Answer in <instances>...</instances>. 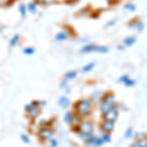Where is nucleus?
I'll return each instance as SVG.
<instances>
[{"mask_svg": "<svg viewBox=\"0 0 147 147\" xmlns=\"http://www.w3.org/2000/svg\"><path fill=\"white\" fill-rule=\"evenodd\" d=\"M136 42V37L134 36V35H129V36L125 37V38L123 40V45L125 47H130L134 45Z\"/></svg>", "mask_w": 147, "mask_h": 147, "instance_id": "obj_11", "label": "nucleus"}, {"mask_svg": "<svg viewBox=\"0 0 147 147\" xmlns=\"http://www.w3.org/2000/svg\"><path fill=\"white\" fill-rule=\"evenodd\" d=\"M74 115H75V114H74L72 111H69V112H67V113L65 114V117H64V121H65L66 123H69V122H70V120L73 118Z\"/></svg>", "mask_w": 147, "mask_h": 147, "instance_id": "obj_22", "label": "nucleus"}, {"mask_svg": "<svg viewBox=\"0 0 147 147\" xmlns=\"http://www.w3.org/2000/svg\"><path fill=\"white\" fill-rule=\"evenodd\" d=\"M134 137H136V140H139L143 142V143L147 142V134H145L144 132H137V134H136Z\"/></svg>", "mask_w": 147, "mask_h": 147, "instance_id": "obj_15", "label": "nucleus"}, {"mask_svg": "<svg viewBox=\"0 0 147 147\" xmlns=\"http://www.w3.org/2000/svg\"><path fill=\"white\" fill-rule=\"evenodd\" d=\"M129 76H127V75H124V76H122V77H121L120 79H119V82H120V84H125V82H127V80H129Z\"/></svg>", "mask_w": 147, "mask_h": 147, "instance_id": "obj_28", "label": "nucleus"}, {"mask_svg": "<svg viewBox=\"0 0 147 147\" xmlns=\"http://www.w3.org/2000/svg\"><path fill=\"white\" fill-rule=\"evenodd\" d=\"M78 76V73L76 72V71H69L68 73H66L65 75V80H73L75 79V78H77Z\"/></svg>", "mask_w": 147, "mask_h": 147, "instance_id": "obj_17", "label": "nucleus"}, {"mask_svg": "<svg viewBox=\"0 0 147 147\" xmlns=\"http://www.w3.org/2000/svg\"><path fill=\"white\" fill-rule=\"evenodd\" d=\"M87 12H90V11H87V8H84V9H82V10L79 12V15L80 16H86Z\"/></svg>", "mask_w": 147, "mask_h": 147, "instance_id": "obj_30", "label": "nucleus"}, {"mask_svg": "<svg viewBox=\"0 0 147 147\" xmlns=\"http://www.w3.org/2000/svg\"><path fill=\"white\" fill-rule=\"evenodd\" d=\"M39 112H40V109L38 107H34L32 109V110L28 111V117H30L32 119H35V118H37L39 116Z\"/></svg>", "mask_w": 147, "mask_h": 147, "instance_id": "obj_12", "label": "nucleus"}, {"mask_svg": "<svg viewBox=\"0 0 147 147\" xmlns=\"http://www.w3.org/2000/svg\"><path fill=\"white\" fill-rule=\"evenodd\" d=\"M38 136L42 140H48V139H51L53 131L49 127H42L38 131Z\"/></svg>", "mask_w": 147, "mask_h": 147, "instance_id": "obj_8", "label": "nucleus"}, {"mask_svg": "<svg viewBox=\"0 0 147 147\" xmlns=\"http://www.w3.org/2000/svg\"><path fill=\"white\" fill-rule=\"evenodd\" d=\"M132 134H134L132 129H127V131H125V138H127V139H129V138H130V137H132Z\"/></svg>", "mask_w": 147, "mask_h": 147, "instance_id": "obj_27", "label": "nucleus"}, {"mask_svg": "<svg viewBox=\"0 0 147 147\" xmlns=\"http://www.w3.org/2000/svg\"><path fill=\"white\" fill-rule=\"evenodd\" d=\"M56 1H57V0H44L42 4H44V5H49V4H52V3H54V2H56Z\"/></svg>", "mask_w": 147, "mask_h": 147, "instance_id": "obj_33", "label": "nucleus"}, {"mask_svg": "<svg viewBox=\"0 0 147 147\" xmlns=\"http://www.w3.org/2000/svg\"><path fill=\"white\" fill-rule=\"evenodd\" d=\"M24 53L27 54V55H32V54L34 53V49L32 48V47H28V48L24 49Z\"/></svg>", "mask_w": 147, "mask_h": 147, "instance_id": "obj_26", "label": "nucleus"}, {"mask_svg": "<svg viewBox=\"0 0 147 147\" xmlns=\"http://www.w3.org/2000/svg\"><path fill=\"white\" fill-rule=\"evenodd\" d=\"M70 36H71L70 32H69L68 30H63L56 34V39L58 40V41H64V40L68 39Z\"/></svg>", "mask_w": 147, "mask_h": 147, "instance_id": "obj_9", "label": "nucleus"}, {"mask_svg": "<svg viewBox=\"0 0 147 147\" xmlns=\"http://www.w3.org/2000/svg\"><path fill=\"white\" fill-rule=\"evenodd\" d=\"M21 138H22V140L25 142V143H30V138H28V137L26 136V134H23V136H21Z\"/></svg>", "mask_w": 147, "mask_h": 147, "instance_id": "obj_31", "label": "nucleus"}, {"mask_svg": "<svg viewBox=\"0 0 147 147\" xmlns=\"http://www.w3.org/2000/svg\"><path fill=\"white\" fill-rule=\"evenodd\" d=\"M144 143H145V142H144ZM144 143L141 141H139V140H134L131 144H130L129 147H143Z\"/></svg>", "mask_w": 147, "mask_h": 147, "instance_id": "obj_24", "label": "nucleus"}, {"mask_svg": "<svg viewBox=\"0 0 147 147\" xmlns=\"http://www.w3.org/2000/svg\"><path fill=\"white\" fill-rule=\"evenodd\" d=\"M117 106V100H116V96L113 92H105L102 98V101L99 104V111L101 114L107 112L108 110L112 109Z\"/></svg>", "mask_w": 147, "mask_h": 147, "instance_id": "obj_2", "label": "nucleus"}, {"mask_svg": "<svg viewBox=\"0 0 147 147\" xmlns=\"http://www.w3.org/2000/svg\"><path fill=\"white\" fill-rule=\"evenodd\" d=\"M45 104L46 103L44 101H37V107H38L39 109H41L45 106Z\"/></svg>", "mask_w": 147, "mask_h": 147, "instance_id": "obj_32", "label": "nucleus"}, {"mask_svg": "<svg viewBox=\"0 0 147 147\" xmlns=\"http://www.w3.org/2000/svg\"><path fill=\"white\" fill-rule=\"evenodd\" d=\"M36 2H38V3H43V1L44 0H35Z\"/></svg>", "mask_w": 147, "mask_h": 147, "instance_id": "obj_38", "label": "nucleus"}, {"mask_svg": "<svg viewBox=\"0 0 147 147\" xmlns=\"http://www.w3.org/2000/svg\"><path fill=\"white\" fill-rule=\"evenodd\" d=\"M58 103H59V105L62 106V107L67 108V107H69V106H70L71 102H70V100H69V99L67 98V97L62 96V97H60V98H59Z\"/></svg>", "mask_w": 147, "mask_h": 147, "instance_id": "obj_13", "label": "nucleus"}, {"mask_svg": "<svg viewBox=\"0 0 147 147\" xmlns=\"http://www.w3.org/2000/svg\"><path fill=\"white\" fill-rule=\"evenodd\" d=\"M101 138H102V140L104 141V143H108V142L111 141V136H110V134H104V132H102Z\"/></svg>", "mask_w": 147, "mask_h": 147, "instance_id": "obj_20", "label": "nucleus"}, {"mask_svg": "<svg viewBox=\"0 0 147 147\" xmlns=\"http://www.w3.org/2000/svg\"><path fill=\"white\" fill-rule=\"evenodd\" d=\"M125 9L127 11H129V12H136V7L134 4H132V3H127L125 5Z\"/></svg>", "mask_w": 147, "mask_h": 147, "instance_id": "obj_19", "label": "nucleus"}, {"mask_svg": "<svg viewBox=\"0 0 147 147\" xmlns=\"http://www.w3.org/2000/svg\"><path fill=\"white\" fill-rule=\"evenodd\" d=\"M12 0H0V5H5L7 3H10Z\"/></svg>", "mask_w": 147, "mask_h": 147, "instance_id": "obj_34", "label": "nucleus"}, {"mask_svg": "<svg viewBox=\"0 0 147 147\" xmlns=\"http://www.w3.org/2000/svg\"><path fill=\"white\" fill-rule=\"evenodd\" d=\"M92 107H93V103L89 99H80L75 103L74 110L80 119L84 120L91 114Z\"/></svg>", "mask_w": 147, "mask_h": 147, "instance_id": "obj_1", "label": "nucleus"}, {"mask_svg": "<svg viewBox=\"0 0 147 147\" xmlns=\"http://www.w3.org/2000/svg\"><path fill=\"white\" fill-rule=\"evenodd\" d=\"M134 84H136V82H134V80L130 79V78L125 82V86H127V87H131V86H134Z\"/></svg>", "mask_w": 147, "mask_h": 147, "instance_id": "obj_25", "label": "nucleus"}, {"mask_svg": "<svg viewBox=\"0 0 147 147\" xmlns=\"http://www.w3.org/2000/svg\"><path fill=\"white\" fill-rule=\"evenodd\" d=\"M119 117V109L116 107H114L110 110H108L107 112L102 114V119L103 120H107V121H113V122H116Z\"/></svg>", "mask_w": 147, "mask_h": 147, "instance_id": "obj_4", "label": "nucleus"}, {"mask_svg": "<svg viewBox=\"0 0 147 147\" xmlns=\"http://www.w3.org/2000/svg\"><path fill=\"white\" fill-rule=\"evenodd\" d=\"M80 132H84V134H94L93 123L90 122V121H82L80 124Z\"/></svg>", "mask_w": 147, "mask_h": 147, "instance_id": "obj_5", "label": "nucleus"}, {"mask_svg": "<svg viewBox=\"0 0 147 147\" xmlns=\"http://www.w3.org/2000/svg\"><path fill=\"white\" fill-rule=\"evenodd\" d=\"M118 48H119L120 50H123V49H125V46H124V45H123V46H119Z\"/></svg>", "mask_w": 147, "mask_h": 147, "instance_id": "obj_37", "label": "nucleus"}, {"mask_svg": "<svg viewBox=\"0 0 147 147\" xmlns=\"http://www.w3.org/2000/svg\"><path fill=\"white\" fill-rule=\"evenodd\" d=\"M100 129L104 134H111L114 131V129H115V122H113V121L103 120V122H102L100 125Z\"/></svg>", "mask_w": 147, "mask_h": 147, "instance_id": "obj_6", "label": "nucleus"}, {"mask_svg": "<svg viewBox=\"0 0 147 147\" xmlns=\"http://www.w3.org/2000/svg\"><path fill=\"white\" fill-rule=\"evenodd\" d=\"M19 39H20V36H19V35H18V34L14 35V36H13V37H12L11 41H10V45H11V46H15V45H16V44H17V43H18Z\"/></svg>", "mask_w": 147, "mask_h": 147, "instance_id": "obj_23", "label": "nucleus"}, {"mask_svg": "<svg viewBox=\"0 0 147 147\" xmlns=\"http://www.w3.org/2000/svg\"><path fill=\"white\" fill-rule=\"evenodd\" d=\"M115 22H116L115 20H112V21H110V22H109V23L107 24V27H110V26L114 25V24H115Z\"/></svg>", "mask_w": 147, "mask_h": 147, "instance_id": "obj_36", "label": "nucleus"}, {"mask_svg": "<svg viewBox=\"0 0 147 147\" xmlns=\"http://www.w3.org/2000/svg\"><path fill=\"white\" fill-rule=\"evenodd\" d=\"M36 3L35 2H30V4H28V11L30 12V13H35V11H36Z\"/></svg>", "mask_w": 147, "mask_h": 147, "instance_id": "obj_21", "label": "nucleus"}, {"mask_svg": "<svg viewBox=\"0 0 147 147\" xmlns=\"http://www.w3.org/2000/svg\"><path fill=\"white\" fill-rule=\"evenodd\" d=\"M143 147H147V142H145V143L143 144Z\"/></svg>", "mask_w": 147, "mask_h": 147, "instance_id": "obj_39", "label": "nucleus"}, {"mask_svg": "<svg viewBox=\"0 0 147 147\" xmlns=\"http://www.w3.org/2000/svg\"><path fill=\"white\" fill-rule=\"evenodd\" d=\"M97 142H98V136L93 134L91 138L86 142V145L88 147H97Z\"/></svg>", "mask_w": 147, "mask_h": 147, "instance_id": "obj_14", "label": "nucleus"}, {"mask_svg": "<svg viewBox=\"0 0 147 147\" xmlns=\"http://www.w3.org/2000/svg\"><path fill=\"white\" fill-rule=\"evenodd\" d=\"M104 93H105V92H100V91L94 92V93L91 95L90 101L93 104H95V103H99V104H100V102L102 101V98H103Z\"/></svg>", "mask_w": 147, "mask_h": 147, "instance_id": "obj_10", "label": "nucleus"}, {"mask_svg": "<svg viewBox=\"0 0 147 147\" xmlns=\"http://www.w3.org/2000/svg\"><path fill=\"white\" fill-rule=\"evenodd\" d=\"M94 66H95V64L94 63H88L87 65H85L84 67L82 68V72H84V73L90 72V71H92V69L94 68Z\"/></svg>", "mask_w": 147, "mask_h": 147, "instance_id": "obj_18", "label": "nucleus"}, {"mask_svg": "<svg viewBox=\"0 0 147 147\" xmlns=\"http://www.w3.org/2000/svg\"><path fill=\"white\" fill-rule=\"evenodd\" d=\"M127 28H129V30H136V32H140L143 30L144 25L138 18H134V20H131L129 22V24H127Z\"/></svg>", "mask_w": 147, "mask_h": 147, "instance_id": "obj_7", "label": "nucleus"}, {"mask_svg": "<svg viewBox=\"0 0 147 147\" xmlns=\"http://www.w3.org/2000/svg\"><path fill=\"white\" fill-rule=\"evenodd\" d=\"M19 9H20V12L22 14V17H26V6L24 4H20Z\"/></svg>", "mask_w": 147, "mask_h": 147, "instance_id": "obj_29", "label": "nucleus"}, {"mask_svg": "<svg viewBox=\"0 0 147 147\" xmlns=\"http://www.w3.org/2000/svg\"><path fill=\"white\" fill-rule=\"evenodd\" d=\"M50 143H51V147H56L57 146V141L55 139H50Z\"/></svg>", "mask_w": 147, "mask_h": 147, "instance_id": "obj_35", "label": "nucleus"}, {"mask_svg": "<svg viewBox=\"0 0 147 147\" xmlns=\"http://www.w3.org/2000/svg\"><path fill=\"white\" fill-rule=\"evenodd\" d=\"M93 134H84V132H80V134H79V136H80V138L82 139V141L86 143V142L91 138Z\"/></svg>", "mask_w": 147, "mask_h": 147, "instance_id": "obj_16", "label": "nucleus"}, {"mask_svg": "<svg viewBox=\"0 0 147 147\" xmlns=\"http://www.w3.org/2000/svg\"><path fill=\"white\" fill-rule=\"evenodd\" d=\"M82 53H101L105 54L109 52V47L106 45H97L94 43H88L80 49Z\"/></svg>", "mask_w": 147, "mask_h": 147, "instance_id": "obj_3", "label": "nucleus"}]
</instances>
